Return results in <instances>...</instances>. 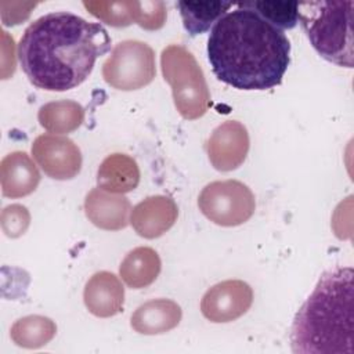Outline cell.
I'll return each instance as SVG.
<instances>
[{"label": "cell", "instance_id": "obj_19", "mask_svg": "<svg viewBox=\"0 0 354 354\" xmlns=\"http://www.w3.org/2000/svg\"><path fill=\"white\" fill-rule=\"evenodd\" d=\"M183 25L191 36L205 33L232 7L225 1H178Z\"/></svg>", "mask_w": 354, "mask_h": 354}, {"label": "cell", "instance_id": "obj_4", "mask_svg": "<svg viewBox=\"0 0 354 354\" xmlns=\"http://www.w3.org/2000/svg\"><path fill=\"white\" fill-rule=\"evenodd\" d=\"M297 12L315 51L337 66L353 68L354 1H304L299 3Z\"/></svg>", "mask_w": 354, "mask_h": 354}, {"label": "cell", "instance_id": "obj_3", "mask_svg": "<svg viewBox=\"0 0 354 354\" xmlns=\"http://www.w3.org/2000/svg\"><path fill=\"white\" fill-rule=\"evenodd\" d=\"M353 277L351 267H336L322 274L295 315L290 329L293 353H353Z\"/></svg>", "mask_w": 354, "mask_h": 354}, {"label": "cell", "instance_id": "obj_18", "mask_svg": "<svg viewBox=\"0 0 354 354\" xmlns=\"http://www.w3.org/2000/svg\"><path fill=\"white\" fill-rule=\"evenodd\" d=\"M37 120L43 129L54 134L75 131L84 120V108L72 100L51 101L40 106Z\"/></svg>", "mask_w": 354, "mask_h": 354}, {"label": "cell", "instance_id": "obj_17", "mask_svg": "<svg viewBox=\"0 0 354 354\" xmlns=\"http://www.w3.org/2000/svg\"><path fill=\"white\" fill-rule=\"evenodd\" d=\"M160 268L162 261L158 252L148 246H138L122 260L119 274L129 288L142 289L156 281Z\"/></svg>", "mask_w": 354, "mask_h": 354}, {"label": "cell", "instance_id": "obj_14", "mask_svg": "<svg viewBox=\"0 0 354 354\" xmlns=\"http://www.w3.org/2000/svg\"><path fill=\"white\" fill-rule=\"evenodd\" d=\"M0 183L4 196L22 198L37 188L40 173L26 152L14 151L1 159Z\"/></svg>", "mask_w": 354, "mask_h": 354}, {"label": "cell", "instance_id": "obj_13", "mask_svg": "<svg viewBox=\"0 0 354 354\" xmlns=\"http://www.w3.org/2000/svg\"><path fill=\"white\" fill-rule=\"evenodd\" d=\"M83 300L93 315L109 318L123 310L124 288L113 272L98 271L86 282Z\"/></svg>", "mask_w": 354, "mask_h": 354}, {"label": "cell", "instance_id": "obj_9", "mask_svg": "<svg viewBox=\"0 0 354 354\" xmlns=\"http://www.w3.org/2000/svg\"><path fill=\"white\" fill-rule=\"evenodd\" d=\"M253 303V290L241 279H227L209 288L201 300V311L214 324H225L241 318Z\"/></svg>", "mask_w": 354, "mask_h": 354}, {"label": "cell", "instance_id": "obj_20", "mask_svg": "<svg viewBox=\"0 0 354 354\" xmlns=\"http://www.w3.org/2000/svg\"><path fill=\"white\" fill-rule=\"evenodd\" d=\"M57 333L55 322L44 315H26L17 319L11 329V340L24 348H40L50 343Z\"/></svg>", "mask_w": 354, "mask_h": 354}, {"label": "cell", "instance_id": "obj_24", "mask_svg": "<svg viewBox=\"0 0 354 354\" xmlns=\"http://www.w3.org/2000/svg\"><path fill=\"white\" fill-rule=\"evenodd\" d=\"M0 223L7 236L18 238L26 232L30 224V213L19 203L8 205L1 210Z\"/></svg>", "mask_w": 354, "mask_h": 354}, {"label": "cell", "instance_id": "obj_6", "mask_svg": "<svg viewBox=\"0 0 354 354\" xmlns=\"http://www.w3.org/2000/svg\"><path fill=\"white\" fill-rule=\"evenodd\" d=\"M156 75L155 53L144 41L118 43L102 64V77L113 88L131 91L148 86Z\"/></svg>", "mask_w": 354, "mask_h": 354}, {"label": "cell", "instance_id": "obj_7", "mask_svg": "<svg viewBox=\"0 0 354 354\" xmlns=\"http://www.w3.org/2000/svg\"><path fill=\"white\" fill-rule=\"evenodd\" d=\"M202 214L221 227H236L254 213L256 201L250 188L238 180H220L207 184L198 196Z\"/></svg>", "mask_w": 354, "mask_h": 354}, {"label": "cell", "instance_id": "obj_5", "mask_svg": "<svg viewBox=\"0 0 354 354\" xmlns=\"http://www.w3.org/2000/svg\"><path fill=\"white\" fill-rule=\"evenodd\" d=\"M163 79L170 84L174 106L187 120L202 118L209 106L210 91L198 61L185 47L170 44L160 54Z\"/></svg>", "mask_w": 354, "mask_h": 354}, {"label": "cell", "instance_id": "obj_11", "mask_svg": "<svg viewBox=\"0 0 354 354\" xmlns=\"http://www.w3.org/2000/svg\"><path fill=\"white\" fill-rule=\"evenodd\" d=\"M178 217V207L170 196L152 195L138 202L130 213L134 231L145 238L155 239L167 232Z\"/></svg>", "mask_w": 354, "mask_h": 354}, {"label": "cell", "instance_id": "obj_2", "mask_svg": "<svg viewBox=\"0 0 354 354\" xmlns=\"http://www.w3.org/2000/svg\"><path fill=\"white\" fill-rule=\"evenodd\" d=\"M238 6L210 30L207 58L213 73L239 90L279 86L290 62L289 39L253 10Z\"/></svg>", "mask_w": 354, "mask_h": 354}, {"label": "cell", "instance_id": "obj_15", "mask_svg": "<svg viewBox=\"0 0 354 354\" xmlns=\"http://www.w3.org/2000/svg\"><path fill=\"white\" fill-rule=\"evenodd\" d=\"M183 317L181 307L169 299H153L141 304L130 317L131 328L141 335H162L174 329Z\"/></svg>", "mask_w": 354, "mask_h": 354}, {"label": "cell", "instance_id": "obj_23", "mask_svg": "<svg viewBox=\"0 0 354 354\" xmlns=\"http://www.w3.org/2000/svg\"><path fill=\"white\" fill-rule=\"evenodd\" d=\"M130 15L133 22L147 30L160 29L167 17L166 4L159 0H144V1H129Z\"/></svg>", "mask_w": 354, "mask_h": 354}, {"label": "cell", "instance_id": "obj_8", "mask_svg": "<svg viewBox=\"0 0 354 354\" xmlns=\"http://www.w3.org/2000/svg\"><path fill=\"white\" fill-rule=\"evenodd\" d=\"M32 155L40 169L54 180H71L82 169L80 148L61 134H41L32 144Z\"/></svg>", "mask_w": 354, "mask_h": 354}, {"label": "cell", "instance_id": "obj_10", "mask_svg": "<svg viewBox=\"0 0 354 354\" xmlns=\"http://www.w3.org/2000/svg\"><path fill=\"white\" fill-rule=\"evenodd\" d=\"M249 147L248 129L238 120H227L210 134L206 142V152L216 170L231 171L245 162Z\"/></svg>", "mask_w": 354, "mask_h": 354}, {"label": "cell", "instance_id": "obj_22", "mask_svg": "<svg viewBox=\"0 0 354 354\" xmlns=\"http://www.w3.org/2000/svg\"><path fill=\"white\" fill-rule=\"evenodd\" d=\"M83 6L91 15L106 25L124 28L133 24L129 1H83Z\"/></svg>", "mask_w": 354, "mask_h": 354}, {"label": "cell", "instance_id": "obj_1", "mask_svg": "<svg viewBox=\"0 0 354 354\" xmlns=\"http://www.w3.org/2000/svg\"><path fill=\"white\" fill-rule=\"evenodd\" d=\"M111 50L105 28L72 12H50L35 19L18 44V58L29 82L47 91L82 84L98 57Z\"/></svg>", "mask_w": 354, "mask_h": 354}, {"label": "cell", "instance_id": "obj_21", "mask_svg": "<svg viewBox=\"0 0 354 354\" xmlns=\"http://www.w3.org/2000/svg\"><path fill=\"white\" fill-rule=\"evenodd\" d=\"M243 7H248L257 12L263 19L270 22L278 29H292L299 22L297 1H245L239 3Z\"/></svg>", "mask_w": 354, "mask_h": 354}, {"label": "cell", "instance_id": "obj_12", "mask_svg": "<svg viewBox=\"0 0 354 354\" xmlns=\"http://www.w3.org/2000/svg\"><path fill=\"white\" fill-rule=\"evenodd\" d=\"M130 201L123 194H113L100 187L84 198V213L95 227L105 231H119L130 223Z\"/></svg>", "mask_w": 354, "mask_h": 354}, {"label": "cell", "instance_id": "obj_16", "mask_svg": "<svg viewBox=\"0 0 354 354\" xmlns=\"http://www.w3.org/2000/svg\"><path fill=\"white\" fill-rule=\"evenodd\" d=\"M140 177V167L131 156L126 153H111L98 167L97 184L105 191L126 194L137 188Z\"/></svg>", "mask_w": 354, "mask_h": 354}]
</instances>
